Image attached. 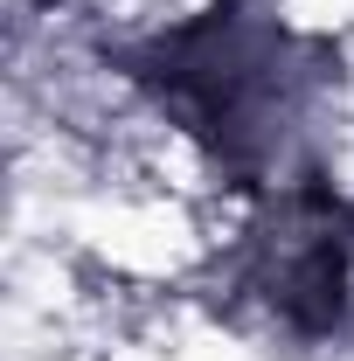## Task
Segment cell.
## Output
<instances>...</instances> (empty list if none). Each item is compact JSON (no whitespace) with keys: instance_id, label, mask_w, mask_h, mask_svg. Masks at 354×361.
Wrapping results in <instances>:
<instances>
[{"instance_id":"obj_2","label":"cell","mask_w":354,"mask_h":361,"mask_svg":"<svg viewBox=\"0 0 354 361\" xmlns=\"http://www.w3.org/2000/svg\"><path fill=\"white\" fill-rule=\"evenodd\" d=\"M243 292L299 341H334L354 326V209L319 180H285L250 229Z\"/></svg>"},{"instance_id":"obj_1","label":"cell","mask_w":354,"mask_h":361,"mask_svg":"<svg viewBox=\"0 0 354 361\" xmlns=\"http://www.w3.org/2000/svg\"><path fill=\"white\" fill-rule=\"evenodd\" d=\"M139 90L174 118L236 188H264L326 77L319 49L278 21L271 0H216L195 21L118 56Z\"/></svg>"}]
</instances>
